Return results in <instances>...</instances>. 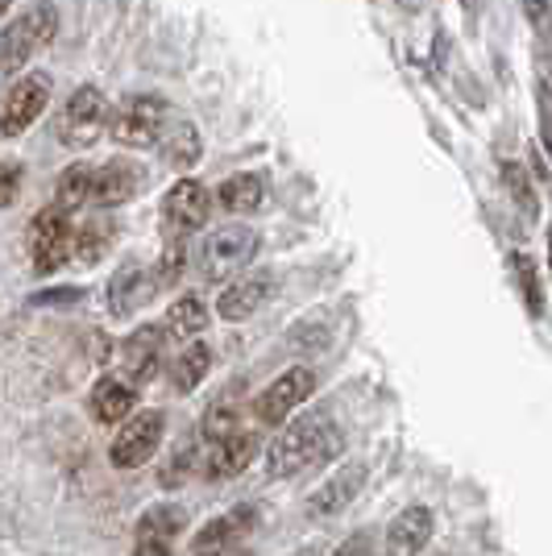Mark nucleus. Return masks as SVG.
Here are the masks:
<instances>
[{
  "label": "nucleus",
  "instance_id": "obj_1",
  "mask_svg": "<svg viewBox=\"0 0 552 556\" xmlns=\"http://www.w3.org/2000/svg\"><path fill=\"white\" fill-rule=\"evenodd\" d=\"M341 448V428L328 412H308L296 416L275 441L266 444V478H296L324 465Z\"/></svg>",
  "mask_w": 552,
  "mask_h": 556
},
{
  "label": "nucleus",
  "instance_id": "obj_3",
  "mask_svg": "<svg viewBox=\"0 0 552 556\" xmlns=\"http://www.w3.org/2000/svg\"><path fill=\"white\" fill-rule=\"evenodd\" d=\"M262 245V237L250 229V225H221L216 232H208L204 245H200V257H196V270L204 282H221V278L246 270Z\"/></svg>",
  "mask_w": 552,
  "mask_h": 556
},
{
  "label": "nucleus",
  "instance_id": "obj_25",
  "mask_svg": "<svg viewBox=\"0 0 552 556\" xmlns=\"http://www.w3.org/2000/svg\"><path fill=\"white\" fill-rule=\"evenodd\" d=\"M184 528H187L184 507L162 503V507H150L138 519V540H171V544H175V535L184 532Z\"/></svg>",
  "mask_w": 552,
  "mask_h": 556
},
{
  "label": "nucleus",
  "instance_id": "obj_10",
  "mask_svg": "<svg viewBox=\"0 0 552 556\" xmlns=\"http://www.w3.org/2000/svg\"><path fill=\"white\" fill-rule=\"evenodd\" d=\"M208 216H212V191L204 184H196V179H179L162 200V225L175 237L204 229Z\"/></svg>",
  "mask_w": 552,
  "mask_h": 556
},
{
  "label": "nucleus",
  "instance_id": "obj_36",
  "mask_svg": "<svg viewBox=\"0 0 552 556\" xmlns=\"http://www.w3.org/2000/svg\"><path fill=\"white\" fill-rule=\"evenodd\" d=\"M337 556H369V535L357 532L353 540H346V548H341Z\"/></svg>",
  "mask_w": 552,
  "mask_h": 556
},
{
  "label": "nucleus",
  "instance_id": "obj_31",
  "mask_svg": "<svg viewBox=\"0 0 552 556\" xmlns=\"http://www.w3.org/2000/svg\"><path fill=\"white\" fill-rule=\"evenodd\" d=\"M184 241H175L171 250H166V257L159 262V270H154V278H159V287H171V282H179V275H184Z\"/></svg>",
  "mask_w": 552,
  "mask_h": 556
},
{
  "label": "nucleus",
  "instance_id": "obj_17",
  "mask_svg": "<svg viewBox=\"0 0 552 556\" xmlns=\"http://www.w3.org/2000/svg\"><path fill=\"white\" fill-rule=\"evenodd\" d=\"M159 291V278L146 275L141 266H121L109 282V307H113V316H129V312H138L141 303H150V295Z\"/></svg>",
  "mask_w": 552,
  "mask_h": 556
},
{
  "label": "nucleus",
  "instance_id": "obj_7",
  "mask_svg": "<svg viewBox=\"0 0 552 556\" xmlns=\"http://www.w3.org/2000/svg\"><path fill=\"white\" fill-rule=\"evenodd\" d=\"M71 245H75V229H71V212L63 204L38 212L34 229H29V254H34V266L50 275L59 270L71 257Z\"/></svg>",
  "mask_w": 552,
  "mask_h": 556
},
{
  "label": "nucleus",
  "instance_id": "obj_20",
  "mask_svg": "<svg viewBox=\"0 0 552 556\" xmlns=\"http://www.w3.org/2000/svg\"><path fill=\"white\" fill-rule=\"evenodd\" d=\"M159 150H162V159L175 166V170H187V166L200 163L204 141H200V129H196L191 121H175L171 129H162Z\"/></svg>",
  "mask_w": 552,
  "mask_h": 556
},
{
  "label": "nucleus",
  "instance_id": "obj_6",
  "mask_svg": "<svg viewBox=\"0 0 552 556\" xmlns=\"http://www.w3.org/2000/svg\"><path fill=\"white\" fill-rule=\"evenodd\" d=\"M316 391V374L308 366H296V370L278 374L275 382L262 391V399L253 403V416H258V428H278L300 412L303 403Z\"/></svg>",
  "mask_w": 552,
  "mask_h": 556
},
{
  "label": "nucleus",
  "instance_id": "obj_18",
  "mask_svg": "<svg viewBox=\"0 0 552 556\" xmlns=\"http://www.w3.org/2000/svg\"><path fill=\"white\" fill-rule=\"evenodd\" d=\"M138 391L141 387H134V382L104 378V382L92 391V399H88L92 419L96 424H121V419H129L134 412H138Z\"/></svg>",
  "mask_w": 552,
  "mask_h": 556
},
{
  "label": "nucleus",
  "instance_id": "obj_27",
  "mask_svg": "<svg viewBox=\"0 0 552 556\" xmlns=\"http://www.w3.org/2000/svg\"><path fill=\"white\" fill-rule=\"evenodd\" d=\"M109 241H113V225L109 220H92V225H84V229L75 232V254H79V262H100L104 250H109Z\"/></svg>",
  "mask_w": 552,
  "mask_h": 556
},
{
  "label": "nucleus",
  "instance_id": "obj_5",
  "mask_svg": "<svg viewBox=\"0 0 552 556\" xmlns=\"http://www.w3.org/2000/svg\"><path fill=\"white\" fill-rule=\"evenodd\" d=\"M104 129H109V96L88 84L67 100L63 121H59V138L67 141L71 150H88L104 138Z\"/></svg>",
  "mask_w": 552,
  "mask_h": 556
},
{
  "label": "nucleus",
  "instance_id": "obj_37",
  "mask_svg": "<svg viewBox=\"0 0 552 556\" xmlns=\"http://www.w3.org/2000/svg\"><path fill=\"white\" fill-rule=\"evenodd\" d=\"M9 4H13V0H0V17H4V13H9Z\"/></svg>",
  "mask_w": 552,
  "mask_h": 556
},
{
  "label": "nucleus",
  "instance_id": "obj_28",
  "mask_svg": "<svg viewBox=\"0 0 552 556\" xmlns=\"http://www.w3.org/2000/svg\"><path fill=\"white\" fill-rule=\"evenodd\" d=\"M503 187L511 191V200L519 204V212H528V216L540 212V204H536V187H531L528 170H524L519 163H503Z\"/></svg>",
  "mask_w": 552,
  "mask_h": 556
},
{
  "label": "nucleus",
  "instance_id": "obj_11",
  "mask_svg": "<svg viewBox=\"0 0 552 556\" xmlns=\"http://www.w3.org/2000/svg\"><path fill=\"white\" fill-rule=\"evenodd\" d=\"M258 528V510L253 507H233L229 515H216L212 523H204L196 540H191V556H225L237 548L246 535Z\"/></svg>",
  "mask_w": 552,
  "mask_h": 556
},
{
  "label": "nucleus",
  "instance_id": "obj_32",
  "mask_svg": "<svg viewBox=\"0 0 552 556\" xmlns=\"http://www.w3.org/2000/svg\"><path fill=\"white\" fill-rule=\"evenodd\" d=\"M17 187H22V166L0 159V208H9L17 200Z\"/></svg>",
  "mask_w": 552,
  "mask_h": 556
},
{
  "label": "nucleus",
  "instance_id": "obj_26",
  "mask_svg": "<svg viewBox=\"0 0 552 556\" xmlns=\"http://www.w3.org/2000/svg\"><path fill=\"white\" fill-rule=\"evenodd\" d=\"M511 270H515V282H519V295L528 303V312L544 316V287H540V275H536V262L528 254H511Z\"/></svg>",
  "mask_w": 552,
  "mask_h": 556
},
{
  "label": "nucleus",
  "instance_id": "obj_14",
  "mask_svg": "<svg viewBox=\"0 0 552 556\" xmlns=\"http://www.w3.org/2000/svg\"><path fill=\"white\" fill-rule=\"evenodd\" d=\"M366 482V465L362 462H349L346 469H337L328 482H324L312 498H308V515L312 519H328V515H341V510L357 498V490Z\"/></svg>",
  "mask_w": 552,
  "mask_h": 556
},
{
  "label": "nucleus",
  "instance_id": "obj_33",
  "mask_svg": "<svg viewBox=\"0 0 552 556\" xmlns=\"http://www.w3.org/2000/svg\"><path fill=\"white\" fill-rule=\"evenodd\" d=\"M524 9H528V22L536 25V34H540V38H552V4L549 0H524Z\"/></svg>",
  "mask_w": 552,
  "mask_h": 556
},
{
  "label": "nucleus",
  "instance_id": "obj_4",
  "mask_svg": "<svg viewBox=\"0 0 552 556\" xmlns=\"http://www.w3.org/2000/svg\"><path fill=\"white\" fill-rule=\"evenodd\" d=\"M162 121H166V104L159 96H134L116 109V116L109 121V134L125 150H150L162 138Z\"/></svg>",
  "mask_w": 552,
  "mask_h": 556
},
{
  "label": "nucleus",
  "instance_id": "obj_23",
  "mask_svg": "<svg viewBox=\"0 0 552 556\" xmlns=\"http://www.w3.org/2000/svg\"><path fill=\"white\" fill-rule=\"evenodd\" d=\"M92 184H96V166L88 163H75L67 166L63 175H59V187H54V200L63 204V208H84V204H92Z\"/></svg>",
  "mask_w": 552,
  "mask_h": 556
},
{
  "label": "nucleus",
  "instance_id": "obj_19",
  "mask_svg": "<svg viewBox=\"0 0 552 556\" xmlns=\"http://www.w3.org/2000/svg\"><path fill=\"white\" fill-rule=\"evenodd\" d=\"M271 295V282L266 278H237L229 282L225 291H221V300H216V312H221V320H250L253 312L266 303Z\"/></svg>",
  "mask_w": 552,
  "mask_h": 556
},
{
  "label": "nucleus",
  "instance_id": "obj_24",
  "mask_svg": "<svg viewBox=\"0 0 552 556\" xmlns=\"http://www.w3.org/2000/svg\"><path fill=\"white\" fill-rule=\"evenodd\" d=\"M208 370H212V349L187 345L184 353H179V362H175V370H171V378H175L171 387L179 394H191L208 378Z\"/></svg>",
  "mask_w": 552,
  "mask_h": 556
},
{
  "label": "nucleus",
  "instance_id": "obj_29",
  "mask_svg": "<svg viewBox=\"0 0 552 556\" xmlns=\"http://www.w3.org/2000/svg\"><path fill=\"white\" fill-rule=\"evenodd\" d=\"M233 432H241V412H237V407H225V403H216L204 416V424H200V437H204L208 444L225 441Z\"/></svg>",
  "mask_w": 552,
  "mask_h": 556
},
{
  "label": "nucleus",
  "instance_id": "obj_34",
  "mask_svg": "<svg viewBox=\"0 0 552 556\" xmlns=\"http://www.w3.org/2000/svg\"><path fill=\"white\" fill-rule=\"evenodd\" d=\"M540 138H544V146H549V154H552V92H549V84H540Z\"/></svg>",
  "mask_w": 552,
  "mask_h": 556
},
{
  "label": "nucleus",
  "instance_id": "obj_9",
  "mask_svg": "<svg viewBox=\"0 0 552 556\" xmlns=\"http://www.w3.org/2000/svg\"><path fill=\"white\" fill-rule=\"evenodd\" d=\"M50 104V79L47 75H25L17 79L9 96L0 100V138H17L25 134Z\"/></svg>",
  "mask_w": 552,
  "mask_h": 556
},
{
  "label": "nucleus",
  "instance_id": "obj_16",
  "mask_svg": "<svg viewBox=\"0 0 552 556\" xmlns=\"http://www.w3.org/2000/svg\"><path fill=\"white\" fill-rule=\"evenodd\" d=\"M432 535V510L428 507H407L391 528H387V544H382V556H419L424 544Z\"/></svg>",
  "mask_w": 552,
  "mask_h": 556
},
{
  "label": "nucleus",
  "instance_id": "obj_12",
  "mask_svg": "<svg viewBox=\"0 0 552 556\" xmlns=\"http://www.w3.org/2000/svg\"><path fill=\"white\" fill-rule=\"evenodd\" d=\"M162 349H166V332L159 325H141L125 349H121V370L125 378L134 382V387H146V382H154V374L162 366Z\"/></svg>",
  "mask_w": 552,
  "mask_h": 556
},
{
  "label": "nucleus",
  "instance_id": "obj_8",
  "mask_svg": "<svg viewBox=\"0 0 552 556\" xmlns=\"http://www.w3.org/2000/svg\"><path fill=\"white\" fill-rule=\"evenodd\" d=\"M162 428H166L162 412H138V416H129L125 428L116 432L113 448H109V462H113L116 469H138V465H146L159 453Z\"/></svg>",
  "mask_w": 552,
  "mask_h": 556
},
{
  "label": "nucleus",
  "instance_id": "obj_15",
  "mask_svg": "<svg viewBox=\"0 0 552 556\" xmlns=\"http://www.w3.org/2000/svg\"><path fill=\"white\" fill-rule=\"evenodd\" d=\"M141 187H146V175H141V166L121 163V159H116V163L96 166L92 204H96V208H116V204L134 200Z\"/></svg>",
  "mask_w": 552,
  "mask_h": 556
},
{
  "label": "nucleus",
  "instance_id": "obj_22",
  "mask_svg": "<svg viewBox=\"0 0 552 556\" xmlns=\"http://www.w3.org/2000/svg\"><path fill=\"white\" fill-rule=\"evenodd\" d=\"M204 328H208L204 300H196V295H184V300L171 303V312H166V337H175V341H196Z\"/></svg>",
  "mask_w": 552,
  "mask_h": 556
},
{
  "label": "nucleus",
  "instance_id": "obj_21",
  "mask_svg": "<svg viewBox=\"0 0 552 556\" xmlns=\"http://www.w3.org/2000/svg\"><path fill=\"white\" fill-rule=\"evenodd\" d=\"M266 200V179L262 175H233L216 187V204L225 212H258Z\"/></svg>",
  "mask_w": 552,
  "mask_h": 556
},
{
  "label": "nucleus",
  "instance_id": "obj_2",
  "mask_svg": "<svg viewBox=\"0 0 552 556\" xmlns=\"http://www.w3.org/2000/svg\"><path fill=\"white\" fill-rule=\"evenodd\" d=\"M54 34H59V13H54V4H50V0L29 4L22 17H13V22L4 25V34H0V71L13 75V71L29 67V59L42 54Z\"/></svg>",
  "mask_w": 552,
  "mask_h": 556
},
{
  "label": "nucleus",
  "instance_id": "obj_30",
  "mask_svg": "<svg viewBox=\"0 0 552 556\" xmlns=\"http://www.w3.org/2000/svg\"><path fill=\"white\" fill-rule=\"evenodd\" d=\"M191 469H196V444L184 441V444H179V453L171 457V465L162 469L159 482H162V486H184V478L191 473Z\"/></svg>",
  "mask_w": 552,
  "mask_h": 556
},
{
  "label": "nucleus",
  "instance_id": "obj_35",
  "mask_svg": "<svg viewBox=\"0 0 552 556\" xmlns=\"http://www.w3.org/2000/svg\"><path fill=\"white\" fill-rule=\"evenodd\" d=\"M134 556H171V540H138Z\"/></svg>",
  "mask_w": 552,
  "mask_h": 556
},
{
  "label": "nucleus",
  "instance_id": "obj_38",
  "mask_svg": "<svg viewBox=\"0 0 552 556\" xmlns=\"http://www.w3.org/2000/svg\"><path fill=\"white\" fill-rule=\"evenodd\" d=\"M549 266H552V232H549Z\"/></svg>",
  "mask_w": 552,
  "mask_h": 556
},
{
  "label": "nucleus",
  "instance_id": "obj_39",
  "mask_svg": "<svg viewBox=\"0 0 552 556\" xmlns=\"http://www.w3.org/2000/svg\"><path fill=\"white\" fill-rule=\"evenodd\" d=\"M300 556H312V553H300Z\"/></svg>",
  "mask_w": 552,
  "mask_h": 556
},
{
  "label": "nucleus",
  "instance_id": "obj_13",
  "mask_svg": "<svg viewBox=\"0 0 552 556\" xmlns=\"http://www.w3.org/2000/svg\"><path fill=\"white\" fill-rule=\"evenodd\" d=\"M258 448H262V437H258L253 428H241V432H233V437H225V441L208 444L204 473L212 478V482L237 478V473L250 469V462L258 457Z\"/></svg>",
  "mask_w": 552,
  "mask_h": 556
}]
</instances>
